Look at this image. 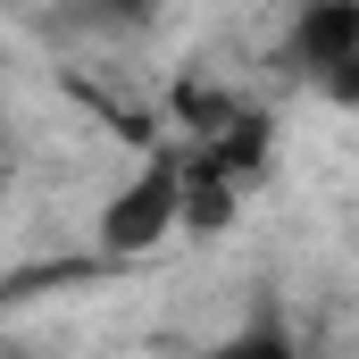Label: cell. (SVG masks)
Returning <instances> with one entry per match:
<instances>
[{"label": "cell", "mask_w": 359, "mask_h": 359, "mask_svg": "<svg viewBox=\"0 0 359 359\" xmlns=\"http://www.w3.org/2000/svg\"><path fill=\"white\" fill-rule=\"evenodd\" d=\"M318 92H326L334 109H359V59H351V67H343V76H326V84H318Z\"/></svg>", "instance_id": "277c9868"}, {"label": "cell", "mask_w": 359, "mask_h": 359, "mask_svg": "<svg viewBox=\"0 0 359 359\" xmlns=\"http://www.w3.org/2000/svg\"><path fill=\"white\" fill-rule=\"evenodd\" d=\"M284 50H292V67H301L309 84L343 76V67L359 59V0H301V17H292Z\"/></svg>", "instance_id": "7a4b0ae2"}, {"label": "cell", "mask_w": 359, "mask_h": 359, "mask_svg": "<svg viewBox=\"0 0 359 359\" xmlns=\"http://www.w3.org/2000/svg\"><path fill=\"white\" fill-rule=\"evenodd\" d=\"M168 234H184V142H151L134 159V176L109 184V201L92 217V251H100V268H134Z\"/></svg>", "instance_id": "6da1fadb"}, {"label": "cell", "mask_w": 359, "mask_h": 359, "mask_svg": "<svg viewBox=\"0 0 359 359\" xmlns=\"http://www.w3.org/2000/svg\"><path fill=\"white\" fill-rule=\"evenodd\" d=\"M209 359H318V351H309L276 309H251L234 334H217V343H209Z\"/></svg>", "instance_id": "3957f363"}]
</instances>
